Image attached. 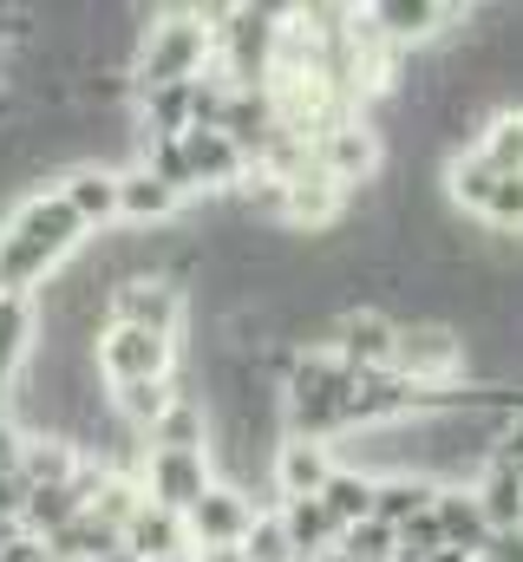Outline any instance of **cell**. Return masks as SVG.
I'll return each mask as SVG.
<instances>
[{
  "label": "cell",
  "instance_id": "obj_9",
  "mask_svg": "<svg viewBox=\"0 0 523 562\" xmlns=\"http://www.w3.org/2000/svg\"><path fill=\"white\" fill-rule=\"evenodd\" d=\"M59 203L86 223V229H105L119 216V170L112 164H73L59 177Z\"/></svg>",
  "mask_w": 523,
  "mask_h": 562
},
{
  "label": "cell",
  "instance_id": "obj_17",
  "mask_svg": "<svg viewBox=\"0 0 523 562\" xmlns=\"http://www.w3.org/2000/svg\"><path fill=\"white\" fill-rule=\"evenodd\" d=\"M144 438H151V451H203V438H210V413H203V400L177 393V400L164 406V419L151 425Z\"/></svg>",
  "mask_w": 523,
  "mask_h": 562
},
{
  "label": "cell",
  "instance_id": "obj_3",
  "mask_svg": "<svg viewBox=\"0 0 523 562\" xmlns=\"http://www.w3.org/2000/svg\"><path fill=\"white\" fill-rule=\"evenodd\" d=\"M392 373L419 393H438L465 373V334L458 327H438V321H405L399 340H392Z\"/></svg>",
  "mask_w": 523,
  "mask_h": 562
},
{
  "label": "cell",
  "instance_id": "obj_20",
  "mask_svg": "<svg viewBox=\"0 0 523 562\" xmlns=\"http://www.w3.org/2000/svg\"><path fill=\"white\" fill-rule=\"evenodd\" d=\"M321 510H327L341 530L367 524V517H374V477H360V471H341V464H334V477L321 484Z\"/></svg>",
  "mask_w": 523,
  "mask_h": 562
},
{
  "label": "cell",
  "instance_id": "obj_16",
  "mask_svg": "<svg viewBox=\"0 0 523 562\" xmlns=\"http://www.w3.org/2000/svg\"><path fill=\"white\" fill-rule=\"evenodd\" d=\"M177 203H183V196L164 190L144 164H125V170H119V216H125V223H164V216H177Z\"/></svg>",
  "mask_w": 523,
  "mask_h": 562
},
{
  "label": "cell",
  "instance_id": "obj_24",
  "mask_svg": "<svg viewBox=\"0 0 523 562\" xmlns=\"http://www.w3.org/2000/svg\"><path fill=\"white\" fill-rule=\"evenodd\" d=\"M491 229H523V177H498V190L485 196V210H478Z\"/></svg>",
  "mask_w": 523,
  "mask_h": 562
},
{
  "label": "cell",
  "instance_id": "obj_26",
  "mask_svg": "<svg viewBox=\"0 0 523 562\" xmlns=\"http://www.w3.org/2000/svg\"><path fill=\"white\" fill-rule=\"evenodd\" d=\"M20 451H26V431H20V419L0 406V477H7V471H20Z\"/></svg>",
  "mask_w": 523,
  "mask_h": 562
},
{
  "label": "cell",
  "instance_id": "obj_15",
  "mask_svg": "<svg viewBox=\"0 0 523 562\" xmlns=\"http://www.w3.org/2000/svg\"><path fill=\"white\" fill-rule=\"evenodd\" d=\"M33 334H40L33 294H0V386H13L20 367L33 360Z\"/></svg>",
  "mask_w": 523,
  "mask_h": 562
},
{
  "label": "cell",
  "instance_id": "obj_21",
  "mask_svg": "<svg viewBox=\"0 0 523 562\" xmlns=\"http://www.w3.org/2000/svg\"><path fill=\"white\" fill-rule=\"evenodd\" d=\"M478 157L498 170V177H523V112H498L478 138Z\"/></svg>",
  "mask_w": 523,
  "mask_h": 562
},
{
  "label": "cell",
  "instance_id": "obj_18",
  "mask_svg": "<svg viewBox=\"0 0 523 562\" xmlns=\"http://www.w3.org/2000/svg\"><path fill=\"white\" fill-rule=\"evenodd\" d=\"M445 20H458V13L438 0H380L374 7V33H387V40H432Z\"/></svg>",
  "mask_w": 523,
  "mask_h": 562
},
{
  "label": "cell",
  "instance_id": "obj_4",
  "mask_svg": "<svg viewBox=\"0 0 523 562\" xmlns=\"http://www.w3.org/2000/svg\"><path fill=\"white\" fill-rule=\"evenodd\" d=\"M92 367H99L105 386H157V380H170V367H177V340L144 334V327H112V321H105V334L92 340Z\"/></svg>",
  "mask_w": 523,
  "mask_h": 562
},
{
  "label": "cell",
  "instance_id": "obj_8",
  "mask_svg": "<svg viewBox=\"0 0 523 562\" xmlns=\"http://www.w3.org/2000/svg\"><path fill=\"white\" fill-rule=\"evenodd\" d=\"M268 477H275L281 504H294V497H321V484L334 477V445L281 438V445H275V458H268Z\"/></svg>",
  "mask_w": 523,
  "mask_h": 562
},
{
  "label": "cell",
  "instance_id": "obj_6",
  "mask_svg": "<svg viewBox=\"0 0 523 562\" xmlns=\"http://www.w3.org/2000/svg\"><path fill=\"white\" fill-rule=\"evenodd\" d=\"M210 484H216V477H210V451H144V464H137L144 504H157V510H170V517H183Z\"/></svg>",
  "mask_w": 523,
  "mask_h": 562
},
{
  "label": "cell",
  "instance_id": "obj_30",
  "mask_svg": "<svg viewBox=\"0 0 523 562\" xmlns=\"http://www.w3.org/2000/svg\"><path fill=\"white\" fill-rule=\"evenodd\" d=\"M164 562H190V557H164Z\"/></svg>",
  "mask_w": 523,
  "mask_h": 562
},
{
  "label": "cell",
  "instance_id": "obj_7",
  "mask_svg": "<svg viewBox=\"0 0 523 562\" xmlns=\"http://www.w3.org/2000/svg\"><path fill=\"white\" fill-rule=\"evenodd\" d=\"M249 524H256V504H249V491L210 484V491H203V497L183 510V537H190V557H197V550H243Z\"/></svg>",
  "mask_w": 523,
  "mask_h": 562
},
{
  "label": "cell",
  "instance_id": "obj_2",
  "mask_svg": "<svg viewBox=\"0 0 523 562\" xmlns=\"http://www.w3.org/2000/svg\"><path fill=\"white\" fill-rule=\"evenodd\" d=\"M203 59H210V13H203V7L151 13V26H144V40H137V53H131L137 99H144V92H164V86L203 79Z\"/></svg>",
  "mask_w": 523,
  "mask_h": 562
},
{
  "label": "cell",
  "instance_id": "obj_11",
  "mask_svg": "<svg viewBox=\"0 0 523 562\" xmlns=\"http://www.w3.org/2000/svg\"><path fill=\"white\" fill-rule=\"evenodd\" d=\"M275 517H281V537H288L294 562H314V557H327V550H341V524L321 510V497H294Z\"/></svg>",
  "mask_w": 523,
  "mask_h": 562
},
{
  "label": "cell",
  "instance_id": "obj_5",
  "mask_svg": "<svg viewBox=\"0 0 523 562\" xmlns=\"http://www.w3.org/2000/svg\"><path fill=\"white\" fill-rule=\"evenodd\" d=\"M105 321L177 340V327H183V288H177V276H125L105 294Z\"/></svg>",
  "mask_w": 523,
  "mask_h": 562
},
{
  "label": "cell",
  "instance_id": "obj_12",
  "mask_svg": "<svg viewBox=\"0 0 523 562\" xmlns=\"http://www.w3.org/2000/svg\"><path fill=\"white\" fill-rule=\"evenodd\" d=\"M432 524H438V537H445V550H458V557H478L485 550V510H478V497L471 491H458V484H445L438 497H432Z\"/></svg>",
  "mask_w": 523,
  "mask_h": 562
},
{
  "label": "cell",
  "instance_id": "obj_29",
  "mask_svg": "<svg viewBox=\"0 0 523 562\" xmlns=\"http://www.w3.org/2000/svg\"><path fill=\"white\" fill-rule=\"evenodd\" d=\"M7 543H20V524H13V517H0V550H7Z\"/></svg>",
  "mask_w": 523,
  "mask_h": 562
},
{
  "label": "cell",
  "instance_id": "obj_27",
  "mask_svg": "<svg viewBox=\"0 0 523 562\" xmlns=\"http://www.w3.org/2000/svg\"><path fill=\"white\" fill-rule=\"evenodd\" d=\"M478 562H523V530H491Z\"/></svg>",
  "mask_w": 523,
  "mask_h": 562
},
{
  "label": "cell",
  "instance_id": "obj_14",
  "mask_svg": "<svg viewBox=\"0 0 523 562\" xmlns=\"http://www.w3.org/2000/svg\"><path fill=\"white\" fill-rule=\"evenodd\" d=\"M471 497H478V510H485V530H518V517H523V464L518 458H491Z\"/></svg>",
  "mask_w": 523,
  "mask_h": 562
},
{
  "label": "cell",
  "instance_id": "obj_1",
  "mask_svg": "<svg viewBox=\"0 0 523 562\" xmlns=\"http://www.w3.org/2000/svg\"><path fill=\"white\" fill-rule=\"evenodd\" d=\"M79 243H86V223L59 203V190H33L0 229V294H33Z\"/></svg>",
  "mask_w": 523,
  "mask_h": 562
},
{
  "label": "cell",
  "instance_id": "obj_19",
  "mask_svg": "<svg viewBox=\"0 0 523 562\" xmlns=\"http://www.w3.org/2000/svg\"><path fill=\"white\" fill-rule=\"evenodd\" d=\"M432 497H438V484H425V477H380V484H374V524L399 530V524L425 517Z\"/></svg>",
  "mask_w": 523,
  "mask_h": 562
},
{
  "label": "cell",
  "instance_id": "obj_31",
  "mask_svg": "<svg viewBox=\"0 0 523 562\" xmlns=\"http://www.w3.org/2000/svg\"><path fill=\"white\" fill-rule=\"evenodd\" d=\"M518 530H523V517H518Z\"/></svg>",
  "mask_w": 523,
  "mask_h": 562
},
{
  "label": "cell",
  "instance_id": "obj_13",
  "mask_svg": "<svg viewBox=\"0 0 523 562\" xmlns=\"http://www.w3.org/2000/svg\"><path fill=\"white\" fill-rule=\"evenodd\" d=\"M183 164H190V177H197V190H230L236 177H243V150L223 138V132H183Z\"/></svg>",
  "mask_w": 523,
  "mask_h": 562
},
{
  "label": "cell",
  "instance_id": "obj_23",
  "mask_svg": "<svg viewBox=\"0 0 523 562\" xmlns=\"http://www.w3.org/2000/svg\"><path fill=\"white\" fill-rule=\"evenodd\" d=\"M341 557L347 562H392V530L387 524H354V530H341Z\"/></svg>",
  "mask_w": 523,
  "mask_h": 562
},
{
  "label": "cell",
  "instance_id": "obj_22",
  "mask_svg": "<svg viewBox=\"0 0 523 562\" xmlns=\"http://www.w3.org/2000/svg\"><path fill=\"white\" fill-rule=\"evenodd\" d=\"M498 190V170L478 157V150H465L458 164H452V203H465V210H485V196Z\"/></svg>",
  "mask_w": 523,
  "mask_h": 562
},
{
  "label": "cell",
  "instance_id": "obj_28",
  "mask_svg": "<svg viewBox=\"0 0 523 562\" xmlns=\"http://www.w3.org/2000/svg\"><path fill=\"white\" fill-rule=\"evenodd\" d=\"M190 562H249V557H243V550H197Z\"/></svg>",
  "mask_w": 523,
  "mask_h": 562
},
{
  "label": "cell",
  "instance_id": "obj_25",
  "mask_svg": "<svg viewBox=\"0 0 523 562\" xmlns=\"http://www.w3.org/2000/svg\"><path fill=\"white\" fill-rule=\"evenodd\" d=\"M243 557H249V562H294L288 537H281V517H256V524H249V537H243Z\"/></svg>",
  "mask_w": 523,
  "mask_h": 562
},
{
  "label": "cell",
  "instance_id": "obj_10",
  "mask_svg": "<svg viewBox=\"0 0 523 562\" xmlns=\"http://www.w3.org/2000/svg\"><path fill=\"white\" fill-rule=\"evenodd\" d=\"M125 557L137 562H164V557H190V537H183V517H170V510H157V504H137L125 524Z\"/></svg>",
  "mask_w": 523,
  "mask_h": 562
}]
</instances>
